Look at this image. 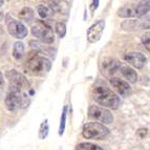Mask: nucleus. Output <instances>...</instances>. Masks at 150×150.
<instances>
[{"label":"nucleus","instance_id":"f8f14e48","mask_svg":"<svg viewBox=\"0 0 150 150\" xmlns=\"http://www.w3.org/2000/svg\"><path fill=\"white\" fill-rule=\"evenodd\" d=\"M121 63L112 58H106L102 62V74L105 76H112L120 70Z\"/></svg>","mask_w":150,"mask_h":150},{"label":"nucleus","instance_id":"bb28decb","mask_svg":"<svg viewBox=\"0 0 150 150\" xmlns=\"http://www.w3.org/2000/svg\"><path fill=\"white\" fill-rule=\"evenodd\" d=\"M3 18H4V15H3V13H1L0 12V22H1V21H2V19Z\"/></svg>","mask_w":150,"mask_h":150},{"label":"nucleus","instance_id":"ddd939ff","mask_svg":"<svg viewBox=\"0 0 150 150\" xmlns=\"http://www.w3.org/2000/svg\"><path fill=\"white\" fill-rule=\"evenodd\" d=\"M122 28L126 30H150V19L144 21L129 20L122 23Z\"/></svg>","mask_w":150,"mask_h":150},{"label":"nucleus","instance_id":"a878e982","mask_svg":"<svg viewBox=\"0 0 150 150\" xmlns=\"http://www.w3.org/2000/svg\"><path fill=\"white\" fill-rule=\"evenodd\" d=\"M99 3H100V1H99V0L93 1V2H91V4H90V11H91L93 13L95 12V11L98 8V6H99Z\"/></svg>","mask_w":150,"mask_h":150},{"label":"nucleus","instance_id":"aec40b11","mask_svg":"<svg viewBox=\"0 0 150 150\" xmlns=\"http://www.w3.org/2000/svg\"><path fill=\"white\" fill-rule=\"evenodd\" d=\"M48 132H50V125H48V120L45 119L42 123H41L40 127H39V131H38V138L40 140H44L47 138Z\"/></svg>","mask_w":150,"mask_h":150},{"label":"nucleus","instance_id":"7ed1b4c3","mask_svg":"<svg viewBox=\"0 0 150 150\" xmlns=\"http://www.w3.org/2000/svg\"><path fill=\"white\" fill-rule=\"evenodd\" d=\"M30 103V99L24 91L20 90H12L6 95L5 98V106L10 111H15L18 109L28 107Z\"/></svg>","mask_w":150,"mask_h":150},{"label":"nucleus","instance_id":"6e6552de","mask_svg":"<svg viewBox=\"0 0 150 150\" xmlns=\"http://www.w3.org/2000/svg\"><path fill=\"white\" fill-rule=\"evenodd\" d=\"M6 26L10 35L17 39H23L28 36V28L21 21L15 20L10 15L6 16Z\"/></svg>","mask_w":150,"mask_h":150},{"label":"nucleus","instance_id":"0eeeda50","mask_svg":"<svg viewBox=\"0 0 150 150\" xmlns=\"http://www.w3.org/2000/svg\"><path fill=\"white\" fill-rule=\"evenodd\" d=\"M5 76L10 82V88L12 90L24 91V89L30 88V82L28 81V79L17 70H8V73L5 74Z\"/></svg>","mask_w":150,"mask_h":150},{"label":"nucleus","instance_id":"cd10ccee","mask_svg":"<svg viewBox=\"0 0 150 150\" xmlns=\"http://www.w3.org/2000/svg\"><path fill=\"white\" fill-rule=\"evenodd\" d=\"M3 3H4V1H0V6H1V5H2Z\"/></svg>","mask_w":150,"mask_h":150},{"label":"nucleus","instance_id":"9b49d317","mask_svg":"<svg viewBox=\"0 0 150 150\" xmlns=\"http://www.w3.org/2000/svg\"><path fill=\"white\" fill-rule=\"evenodd\" d=\"M124 60L135 68H143L146 63V57L139 52H130L124 56Z\"/></svg>","mask_w":150,"mask_h":150},{"label":"nucleus","instance_id":"20e7f679","mask_svg":"<svg viewBox=\"0 0 150 150\" xmlns=\"http://www.w3.org/2000/svg\"><path fill=\"white\" fill-rule=\"evenodd\" d=\"M110 131L105 125L98 122H89L83 125L82 135L88 140H105Z\"/></svg>","mask_w":150,"mask_h":150},{"label":"nucleus","instance_id":"dca6fc26","mask_svg":"<svg viewBox=\"0 0 150 150\" xmlns=\"http://www.w3.org/2000/svg\"><path fill=\"white\" fill-rule=\"evenodd\" d=\"M48 8L53 13H59V14H68V11H69L67 2H64V1H53L50 3Z\"/></svg>","mask_w":150,"mask_h":150},{"label":"nucleus","instance_id":"b1692460","mask_svg":"<svg viewBox=\"0 0 150 150\" xmlns=\"http://www.w3.org/2000/svg\"><path fill=\"white\" fill-rule=\"evenodd\" d=\"M141 41H142L143 45L145 46L146 50L150 52V32L143 34L142 37H141Z\"/></svg>","mask_w":150,"mask_h":150},{"label":"nucleus","instance_id":"39448f33","mask_svg":"<svg viewBox=\"0 0 150 150\" xmlns=\"http://www.w3.org/2000/svg\"><path fill=\"white\" fill-rule=\"evenodd\" d=\"M36 24L32 28V34L43 43L50 44L55 41V35L50 25L44 21L36 20Z\"/></svg>","mask_w":150,"mask_h":150},{"label":"nucleus","instance_id":"4be33fe9","mask_svg":"<svg viewBox=\"0 0 150 150\" xmlns=\"http://www.w3.org/2000/svg\"><path fill=\"white\" fill-rule=\"evenodd\" d=\"M37 11H38L39 16H40L41 18H43V19H48L50 16L53 15L52 10H50L48 6H46V5H43V4L39 5V6L37 8Z\"/></svg>","mask_w":150,"mask_h":150},{"label":"nucleus","instance_id":"6ab92c4d","mask_svg":"<svg viewBox=\"0 0 150 150\" xmlns=\"http://www.w3.org/2000/svg\"><path fill=\"white\" fill-rule=\"evenodd\" d=\"M68 113V106L64 105L62 108V112H61V118H60V125H59V130H58V134L63 135L65 130V125H66V118H67Z\"/></svg>","mask_w":150,"mask_h":150},{"label":"nucleus","instance_id":"423d86ee","mask_svg":"<svg viewBox=\"0 0 150 150\" xmlns=\"http://www.w3.org/2000/svg\"><path fill=\"white\" fill-rule=\"evenodd\" d=\"M87 115L90 120L98 121L100 124H111L113 122V115L111 111L98 105H90L88 107Z\"/></svg>","mask_w":150,"mask_h":150},{"label":"nucleus","instance_id":"2eb2a0df","mask_svg":"<svg viewBox=\"0 0 150 150\" xmlns=\"http://www.w3.org/2000/svg\"><path fill=\"white\" fill-rule=\"evenodd\" d=\"M118 15L122 18H131L137 17V11H135V3H129L124 5L118 11Z\"/></svg>","mask_w":150,"mask_h":150},{"label":"nucleus","instance_id":"a211bd4d","mask_svg":"<svg viewBox=\"0 0 150 150\" xmlns=\"http://www.w3.org/2000/svg\"><path fill=\"white\" fill-rule=\"evenodd\" d=\"M19 19L22 21H25V22H30V21L34 19V11L30 8H28L25 6L22 10L19 12Z\"/></svg>","mask_w":150,"mask_h":150},{"label":"nucleus","instance_id":"393cba45","mask_svg":"<svg viewBox=\"0 0 150 150\" xmlns=\"http://www.w3.org/2000/svg\"><path fill=\"white\" fill-rule=\"evenodd\" d=\"M148 133V130L146 129V128H141V129H139L138 131H137V134L140 137L141 139H144L147 135Z\"/></svg>","mask_w":150,"mask_h":150},{"label":"nucleus","instance_id":"412c9836","mask_svg":"<svg viewBox=\"0 0 150 150\" xmlns=\"http://www.w3.org/2000/svg\"><path fill=\"white\" fill-rule=\"evenodd\" d=\"M75 150H104L100 146L93 144V143H80L76 146Z\"/></svg>","mask_w":150,"mask_h":150},{"label":"nucleus","instance_id":"5701e85b","mask_svg":"<svg viewBox=\"0 0 150 150\" xmlns=\"http://www.w3.org/2000/svg\"><path fill=\"white\" fill-rule=\"evenodd\" d=\"M55 30L57 35L59 36V38H63L66 35V25L64 22H57L56 23Z\"/></svg>","mask_w":150,"mask_h":150},{"label":"nucleus","instance_id":"4468645a","mask_svg":"<svg viewBox=\"0 0 150 150\" xmlns=\"http://www.w3.org/2000/svg\"><path fill=\"white\" fill-rule=\"evenodd\" d=\"M121 74L123 75V77L125 78L126 80H128L129 83H135L138 81V74L133 68H131L128 65H122L121 64L120 70Z\"/></svg>","mask_w":150,"mask_h":150},{"label":"nucleus","instance_id":"f3484780","mask_svg":"<svg viewBox=\"0 0 150 150\" xmlns=\"http://www.w3.org/2000/svg\"><path fill=\"white\" fill-rule=\"evenodd\" d=\"M12 55L16 60H20L23 57V55H24V44L21 41H17V42L14 43Z\"/></svg>","mask_w":150,"mask_h":150},{"label":"nucleus","instance_id":"9d476101","mask_svg":"<svg viewBox=\"0 0 150 150\" xmlns=\"http://www.w3.org/2000/svg\"><path fill=\"white\" fill-rule=\"evenodd\" d=\"M109 83L111 84L113 88L119 93V95H121L122 97H128L131 95V87H130L129 83L126 81L122 80L120 78L117 77H111L109 79Z\"/></svg>","mask_w":150,"mask_h":150},{"label":"nucleus","instance_id":"1a4fd4ad","mask_svg":"<svg viewBox=\"0 0 150 150\" xmlns=\"http://www.w3.org/2000/svg\"><path fill=\"white\" fill-rule=\"evenodd\" d=\"M105 28V21L99 20L93 23L87 30V40L89 43H96L102 38L103 32Z\"/></svg>","mask_w":150,"mask_h":150},{"label":"nucleus","instance_id":"f03ea898","mask_svg":"<svg viewBox=\"0 0 150 150\" xmlns=\"http://www.w3.org/2000/svg\"><path fill=\"white\" fill-rule=\"evenodd\" d=\"M25 67L30 75L42 77L50 73V68H52V62L50 59H47L44 56L34 55L28 58Z\"/></svg>","mask_w":150,"mask_h":150},{"label":"nucleus","instance_id":"f257e3e1","mask_svg":"<svg viewBox=\"0 0 150 150\" xmlns=\"http://www.w3.org/2000/svg\"><path fill=\"white\" fill-rule=\"evenodd\" d=\"M93 98L103 107L118 109L120 105V98L118 95L105 85H96L93 89Z\"/></svg>","mask_w":150,"mask_h":150}]
</instances>
